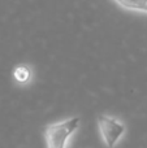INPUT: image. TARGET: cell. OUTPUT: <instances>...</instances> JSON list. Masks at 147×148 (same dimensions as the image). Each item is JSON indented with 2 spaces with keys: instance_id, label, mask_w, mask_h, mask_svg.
I'll return each mask as SVG.
<instances>
[{
  "instance_id": "1",
  "label": "cell",
  "mask_w": 147,
  "mask_h": 148,
  "mask_svg": "<svg viewBox=\"0 0 147 148\" xmlns=\"http://www.w3.org/2000/svg\"><path fill=\"white\" fill-rule=\"evenodd\" d=\"M81 120L78 117H70L68 120L51 123L44 130L47 148H67L68 140L80 127Z\"/></svg>"
},
{
  "instance_id": "3",
  "label": "cell",
  "mask_w": 147,
  "mask_h": 148,
  "mask_svg": "<svg viewBox=\"0 0 147 148\" xmlns=\"http://www.w3.org/2000/svg\"><path fill=\"white\" fill-rule=\"evenodd\" d=\"M120 5L129 9H135V10H142L147 12V0H115Z\"/></svg>"
},
{
  "instance_id": "2",
  "label": "cell",
  "mask_w": 147,
  "mask_h": 148,
  "mask_svg": "<svg viewBox=\"0 0 147 148\" xmlns=\"http://www.w3.org/2000/svg\"><path fill=\"white\" fill-rule=\"evenodd\" d=\"M96 121H98L99 131H100V135L106 146L108 148H113L125 133L124 123L106 114H99Z\"/></svg>"
},
{
  "instance_id": "4",
  "label": "cell",
  "mask_w": 147,
  "mask_h": 148,
  "mask_svg": "<svg viewBox=\"0 0 147 148\" xmlns=\"http://www.w3.org/2000/svg\"><path fill=\"white\" fill-rule=\"evenodd\" d=\"M13 77H14V79L17 82L23 83V82H26L30 78V70H29V68L25 66V65H18L14 69V72H13Z\"/></svg>"
}]
</instances>
